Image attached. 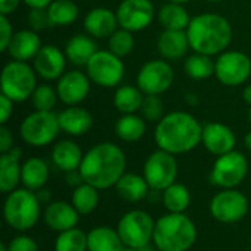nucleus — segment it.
I'll return each mask as SVG.
<instances>
[{
  "mask_svg": "<svg viewBox=\"0 0 251 251\" xmlns=\"http://www.w3.org/2000/svg\"><path fill=\"white\" fill-rule=\"evenodd\" d=\"M79 172L84 182L100 191L109 190L126 174V156L115 143H99L84 153Z\"/></svg>",
  "mask_w": 251,
  "mask_h": 251,
  "instance_id": "nucleus-1",
  "label": "nucleus"
},
{
  "mask_svg": "<svg viewBox=\"0 0 251 251\" xmlns=\"http://www.w3.org/2000/svg\"><path fill=\"white\" fill-rule=\"evenodd\" d=\"M203 126L188 112L166 113L154 129V141L160 150L179 156L193 151L201 143Z\"/></svg>",
  "mask_w": 251,
  "mask_h": 251,
  "instance_id": "nucleus-2",
  "label": "nucleus"
},
{
  "mask_svg": "<svg viewBox=\"0 0 251 251\" xmlns=\"http://www.w3.org/2000/svg\"><path fill=\"white\" fill-rule=\"evenodd\" d=\"M187 35L190 47L196 53L219 56L229 47L234 29L225 16L218 13H201L191 18Z\"/></svg>",
  "mask_w": 251,
  "mask_h": 251,
  "instance_id": "nucleus-3",
  "label": "nucleus"
},
{
  "mask_svg": "<svg viewBox=\"0 0 251 251\" xmlns=\"http://www.w3.org/2000/svg\"><path fill=\"white\" fill-rule=\"evenodd\" d=\"M199 237L196 224L185 213H166L156 221L153 244L160 251H188Z\"/></svg>",
  "mask_w": 251,
  "mask_h": 251,
  "instance_id": "nucleus-4",
  "label": "nucleus"
},
{
  "mask_svg": "<svg viewBox=\"0 0 251 251\" xmlns=\"http://www.w3.org/2000/svg\"><path fill=\"white\" fill-rule=\"evenodd\" d=\"M41 203L35 194L25 187L9 193L3 203V219L6 225L22 234L32 229L43 218Z\"/></svg>",
  "mask_w": 251,
  "mask_h": 251,
  "instance_id": "nucleus-5",
  "label": "nucleus"
},
{
  "mask_svg": "<svg viewBox=\"0 0 251 251\" xmlns=\"http://www.w3.org/2000/svg\"><path fill=\"white\" fill-rule=\"evenodd\" d=\"M37 85V72L28 62L10 60L4 65L0 75L1 94L7 96L15 103L31 99Z\"/></svg>",
  "mask_w": 251,
  "mask_h": 251,
  "instance_id": "nucleus-6",
  "label": "nucleus"
},
{
  "mask_svg": "<svg viewBox=\"0 0 251 251\" xmlns=\"http://www.w3.org/2000/svg\"><path fill=\"white\" fill-rule=\"evenodd\" d=\"M60 132L59 116L54 112L34 110L19 125V135L28 146L46 147L51 144Z\"/></svg>",
  "mask_w": 251,
  "mask_h": 251,
  "instance_id": "nucleus-7",
  "label": "nucleus"
},
{
  "mask_svg": "<svg viewBox=\"0 0 251 251\" xmlns=\"http://www.w3.org/2000/svg\"><path fill=\"white\" fill-rule=\"evenodd\" d=\"M156 221L146 210H129L118 222V234L125 247L143 249L153 241Z\"/></svg>",
  "mask_w": 251,
  "mask_h": 251,
  "instance_id": "nucleus-8",
  "label": "nucleus"
},
{
  "mask_svg": "<svg viewBox=\"0 0 251 251\" xmlns=\"http://www.w3.org/2000/svg\"><path fill=\"white\" fill-rule=\"evenodd\" d=\"M249 174V160L244 153L232 150L226 154L216 157L212 171L210 182L221 190L237 188L244 182Z\"/></svg>",
  "mask_w": 251,
  "mask_h": 251,
  "instance_id": "nucleus-9",
  "label": "nucleus"
},
{
  "mask_svg": "<svg viewBox=\"0 0 251 251\" xmlns=\"http://www.w3.org/2000/svg\"><path fill=\"white\" fill-rule=\"evenodd\" d=\"M143 176L146 178L151 191L162 193L168 187L176 182L178 178V162L176 156L165 150H154L144 163Z\"/></svg>",
  "mask_w": 251,
  "mask_h": 251,
  "instance_id": "nucleus-10",
  "label": "nucleus"
},
{
  "mask_svg": "<svg viewBox=\"0 0 251 251\" xmlns=\"http://www.w3.org/2000/svg\"><path fill=\"white\" fill-rule=\"evenodd\" d=\"M91 82L103 88L118 87L125 76V65L122 57L110 50H97L85 66Z\"/></svg>",
  "mask_w": 251,
  "mask_h": 251,
  "instance_id": "nucleus-11",
  "label": "nucleus"
},
{
  "mask_svg": "<svg viewBox=\"0 0 251 251\" xmlns=\"http://www.w3.org/2000/svg\"><path fill=\"white\" fill-rule=\"evenodd\" d=\"M249 199L237 188L221 190L210 200V215L215 221L232 225L241 222L249 213Z\"/></svg>",
  "mask_w": 251,
  "mask_h": 251,
  "instance_id": "nucleus-12",
  "label": "nucleus"
},
{
  "mask_svg": "<svg viewBox=\"0 0 251 251\" xmlns=\"http://www.w3.org/2000/svg\"><path fill=\"white\" fill-rule=\"evenodd\" d=\"M251 75V59L240 50H225L215 60V76L222 85H243Z\"/></svg>",
  "mask_w": 251,
  "mask_h": 251,
  "instance_id": "nucleus-13",
  "label": "nucleus"
},
{
  "mask_svg": "<svg viewBox=\"0 0 251 251\" xmlns=\"http://www.w3.org/2000/svg\"><path fill=\"white\" fill-rule=\"evenodd\" d=\"M174 69L165 59H154L144 63L137 74V87L146 96H160L174 82Z\"/></svg>",
  "mask_w": 251,
  "mask_h": 251,
  "instance_id": "nucleus-14",
  "label": "nucleus"
},
{
  "mask_svg": "<svg viewBox=\"0 0 251 251\" xmlns=\"http://www.w3.org/2000/svg\"><path fill=\"white\" fill-rule=\"evenodd\" d=\"M116 16L121 28L138 32L150 26L156 10L151 0H122L116 9Z\"/></svg>",
  "mask_w": 251,
  "mask_h": 251,
  "instance_id": "nucleus-15",
  "label": "nucleus"
},
{
  "mask_svg": "<svg viewBox=\"0 0 251 251\" xmlns=\"http://www.w3.org/2000/svg\"><path fill=\"white\" fill-rule=\"evenodd\" d=\"M59 100L66 106L81 104L90 94L91 79L82 71H66L56 84Z\"/></svg>",
  "mask_w": 251,
  "mask_h": 251,
  "instance_id": "nucleus-16",
  "label": "nucleus"
},
{
  "mask_svg": "<svg viewBox=\"0 0 251 251\" xmlns=\"http://www.w3.org/2000/svg\"><path fill=\"white\" fill-rule=\"evenodd\" d=\"M66 54L54 44H43L32 60V66L44 81H57L66 71Z\"/></svg>",
  "mask_w": 251,
  "mask_h": 251,
  "instance_id": "nucleus-17",
  "label": "nucleus"
},
{
  "mask_svg": "<svg viewBox=\"0 0 251 251\" xmlns=\"http://www.w3.org/2000/svg\"><path fill=\"white\" fill-rule=\"evenodd\" d=\"M201 144L209 153L219 157L235 150L237 137L228 125L221 122H210L203 126Z\"/></svg>",
  "mask_w": 251,
  "mask_h": 251,
  "instance_id": "nucleus-18",
  "label": "nucleus"
},
{
  "mask_svg": "<svg viewBox=\"0 0 251 251\" xmlns=\"http://www.w3.org/2000/svg\"><path fill=\"white\" fill-rule=\"evenodd\" d=\"M79 216L81 215L76 212L74 204L69 201H63V200L49 203L43 212L44 224L57 234L76 228L79 222Z\"/></svg>",
  "mask_w": 251,
  "mask_h": 251,
  "instance_id": "nucleus-19",
  "label": "nucleus"
},
{
  "mask_svg": "<svg viewBox=\"0 0 251 251\" xmlns=\"http://www.w3.org/2000/svg\"><path fill=\"white\" fill-rule=\"evenodd\" d=\"M118 26L116 12L107 7H94L84 18V28L93 38H109Z\"/></svg>",
  "mask_w": 251,
  "mask_h": 251,
  "instance_id": "nucleus-20",
  "label": "nucleus"
},
{
  "mask_svg": "<svg viewBox=\"0 0 251 251\" xmlns=\"http://www.w3.org/2000/svg\"><path fill=\"white\" fill-rule=\"evenodd\" d=\"M22 150L13 147L0 156V191L9 194L18 188L22 181Z\"/></svg>",
  "mask_w": 251,
  "mask_h": 251,
  "instance_id": "nucleus-21",
  "label": "nucleus"
},
{
  "mask_svg": "<svg viewBox=\"0 0 251 251\" xmlns=\"http://www.w3.org/2000/svg\"><path fill=\"white\" fill-rule=\"evenodd\" d=\"M190 47L187 29H163L157 38V50L165 60H179L187 57Z\"/></svg>",
  "mask_w": 251,
  "mask_h": 251,
  "instance_id": "nucleus-22",
  "label": "nucleus"
},
{
  "mask_svg": "<svg viewBox=\"0 0 251 251\" xmlns=\"http://www.w3.org/2000/svg\"><path fill=\"white\" fill-rule=\"evenodd\" d=\"M41 47V38L34 29H19L13 34L6 53L12 57V60L28 62L34 60Z\"/></svg>",
  "mask_w": 251,
  "mask_h": 251,
  "instance_id": "nucleus-23",
  "label": "nucleus"
},
{
  "mask_svg": "<svg viewBox=\"0 0 251 251\" xmlns=\"http://www.w3.org/2000/svg\"><path fill=\"white\" fill-rule=\"evenodd\" d=\"M57 116L60 131L71 137H81L87 134L94 125L93 115L81 106H68L66 109L59 112Z\"/></svg>",
  "mask_w": 251,
  "mask_h": 251,
  "instance_id": "nucleus-24",
  "label": "nucleus"
},
{
  "mask_svg": "<svg viewBox=\"0 0 251 251\" xmlns=\"http://www.w3.org/2000/svg\"><path fill=\"white\" fill-rule=\"evenodd\" d=\"M84 159V153L78 143L72 140H60L51 149V162L62 172L78 171L81 162Z\"/></svg>",
  "mask_w": 251,
  "mask_h": 251,
  "instance_id": "nucleus-25",
  "label": "nucleus"
},
{
  "mask_svg": "<svg viewBox=\"0 0 251 251\" xmlns=\"http://www.w3.org/2000/svg\"><path fill=\"white\" fill-rule=\"evenodd\" d=\"M119 197L128 203H140L150 194V187L143 175L126 172L115 185Z\"/></svg>",
  "mask_w": 251,
  "mask_h": 251,
  "instance_id": "nucleus-26",
  "label": "nucleus"
},
{
  "mask_svg": "<svg viewBox=\"0 0 251 251\" xmlns=\"http://www.w3.org/2000/svg\"><path fill=\"white\" fill-rule=\"evenodd\" d=\"M97 51V44L91 35L76 34L68 40L65 46V54L68 62L75 66H87L90 59Z\"/></svg>",
  "mask_w": 251,
  "mask_h": 251,
  "instance_id": "nucleus-27",
  "label": "nucleus"
},
{
  "mask_svg": "<svg viewBox=\"0 0 251 251\" xmlns=\"http://www.w3.org/2000/svg\"><path fill=\"white\" fill-rule=\"evenodd\" d=\"M50 176V169L49 165L44 159L41 157H28L22 163V181L21 184L31 190V191H38L44 188Z\"/></svg>",
  "mask_w": 251,
  "mask_h": 251,
  "instance_id": "nucleus-28",
  "label": "nucleus"
},
{
  "mask_svg": "<svg viewBox=\"0 0 251 251\" xmlns=\"http://www.w3.org/2000/svg\"><path fill=\"white\" fill-rule=\"evenodd\" d=\"M88 251H122L125 249L118 229L110 226H96L87 232Z\"/></svg>",
  "mask_w": 251,
  "mask_h": 251,
  "instance_id": "nucleus-29",
  "label": "nucleus"
},
{
  "mask_svg": "<svg viewBox=\"0 0 251 251\" xmlns=\"http://www.w3.org/2000/svg\"><path fill=\"white\" fill-rule=\"evenodd\" d=\"M147 131L146 119L137 113L122 115L115 124V132L119 140L125 143H137L140 141Z\"/></svg>",
  "mask_w": 251,
  "mask_h": 251,
  "instance_id": "nucleus-30",
  "label": "nucleus"
},
{
  "mask_svg": "<svg viewBox=\"0 0 251 251\" xmlns=\"http://www.w3.org/2000/svg\"><path fill=\"white\" fill-rule=\"evenodd\" d=\"M146 94L137 85H121L113 94V106L122 115L137 113L141 110Z\"/></svg>",
  "mask_w": 251,
  "mask_h": 251,
  "instance_id": "nucleus-31",
  "label": "nucleus"
},
{
  "mask_svg": "<svg viewBox=\"0 0 251 251\" xmlns=\"http://www.w3.org/2000/svg\"><path fill=\"white\" fill-rule=\"evenodd\" d=\"M157 19L163 29H187L191 22V18L184 4L172 1L160 7L157 12Z\"/></svg>",
  "mask_w": 251,
  "mask_h": 251,
  "instance_id": "nucleus-32",
  "label": "nucleus"
},
{
  "mask_svg": "<svg viewBox=\"0 0 251 251\" xmlns=\"http://www.w3.org/2000/svg\"><path fill=\"white\" fill-rule=\"evenodd\" d=\"M162 203L169 213H185L191 204V193L187 185L175 182L162 191Z\"/></svg>",
  "mask_w": 251,
  "mask_h": 251,
  "instance_id": "nucleus-33",
  "label": "nucleus"
},
{
  "mask_svg": "<svg viewBox=\"0 0 251 251\" xmlns=\"http://www.w3.org/2000/svg\"><path fill=\"white\" fill-rule=\"evenodd\" d=\"M99 191L100 190H97L96 187H93V185H90L87 182H84L79 187L74 188L71 203L74 204V207L76 209V212L81 216L90 215L97 209V206L100 203Z\"/></svg>",
  "mask_w": 251,
  "mask_h": 251,
  "instance_id": "nucleus-34",
  "label": "nucleus"
},
{
  "mask_svg": "<svg viewBox=\"0 0 251 251\" xmlns=\"http://www.w3.org/2000/svg\"><path fill=\"white\" fill-rule=\"evenodd\" d=\"M184 71L190 78L203 81L215 75V60L212 59V56L194 51L193 54L185 57Z\"/></svg>",
  "mask_w": 251,
  "mask_h": 251,
  "instance_id": "nucleus-35",
  "label": "nucleus"
},
{
  "mask_svg": "<svg viewBox=\"0 0 251 251\" xmlns=\"http://www.w3.org/2000/svg\"><path fill=\"white\" fill-rule=\"evenodd\" d=\"M47 12L53 26L72 25L79 16V9L72 0H53V3L47 7Z\"/></svg>",
  "mask_w": 251,
  "mask_h": 251,
  "instance_id": "nucleus-36",
  "label": "nucleus"
},
{
  "mask_svg": "<svg viewBox=\"0 0 251 251\" xmlns=\"http://www.w3.org/2000/svg\"><path fill=\"white\" fill-rule=\"evenodd\" d=\"M54 251H88V238L87 232L82 229L72 228L63 232H59L54 240Z\"/></svg>",
  "mask_w": 251,
  "mask_h": 251,
  "instance_id": "nucleus-37",
  "label": "nucleus"
},
{
  "mask_svg": "<svg viewBox=\"0 0 251 251\" xmlns=\"http://www.w3.org/2000/svg\"><path fill=\"white\" fill-rule=\"evenodd\" d=\"M134 32L125 29V28H118L107 40H109V50L115 53L119 57L128 56L134 47H135V40H134Z\"/></svg>",
  "mask_w": 251,
  "mask_h": 251,
  "instance_id": "nucleus-38",
  "label": "nucleus"
},
{
  "mask_svg": "<svg viewBox=\"0 0 251 251\" xmlns=\"http://www.w3.org/2000/svg\"><path fill=\"white\" fill-rule=\"evenodd\" d=\"M57 100H59L57 90L53 88L50 84L37 85L34 94L31 96V101H32V106H34L35 110L53 112Z\"/></svg>",
  "mask_w": 251,
  "mask_h": 251,
  "instance_id": "nucleus-39",
  "label": "nucleus"
},
{
  "mask_svg": "<svg viewBox=\"0 0 251 251\" xmlns=\"http://www.w3.org/2000/svg\"><path fill=\"white\" fill-rule=\"evenodd\" d=\"M141 116L146 122H159L165 116V106L160 96H146L141 106Z\"/></svg>",
  "mask_w": 251,
  "mask_h": 251,
  "instance_id": "nucleus-40",
  "label": "nucleus"
},
{
  "mask_svg": "<svg viewBox=\"0 0 251 251\" xmlns=\"http://www.w3.org/2000/svg\"><path fill=\"white\" fill-rule=\"evenodd\" d=\"M26 21H28L29 28L34 29L35 32L53 26L47 9H29L28 16H26Z\"/></svg>",
  "mask_w": 251,
  "mask_h": 251,
  "instance_id": "nucleus-41",
  "label": "nucleus"
},
{
  "mask_svg": "<svg viewBox=\"0 0 251 251\" xmlns=\"http://www.w3.org/2000/svg\"><path fill=\"white\" fill-rule=\"evenodd\" d=\"M7 251H38V244L32 237L22 232L7 243Z\"/></svg>",
  "mask_w": 251,
  "mask_h": 251,
  "instance_id": "nucleus-42",
  "label": "nucleus"
},
{
  "mask_svg": "<svg viewBox=\"0 0 251 251\" xmlns=\"http://www.w3.org/2000/svg\"><path fill=\"white\" fill-rule=\"evenodd\" d=\"M13 28L6 15H0V51H6L12 37H13Z\"/></svg>",
  "mask_w": 251,
  "mask_h": 251,
  "instance_id": "nucleus-43",
  "label": "nucleus"
},
{
  "mask_svg": "<svg viewBox=\"0 0 251 251\" xmlns=\"http://www.w3.org/2000/svg\"><path fill=\"white\" fill-rule=\"evenodd\" d=\"M13 100H10L7 96L0 94V124L6 125V122L10 119L13 113Z\"/></svg>",
  "mask_w": 251,
  "mask_h": 251,
  "instance_id": "nucleus-44",
  "label": "nucleus"
},
{
  "mask_svg": "<svg viewBox=\"0 0 251 251\" xmlns=\"http://www.w3.org/2000/svg\"><path fill=\"white\" fill-rule=\"evenodd\" d=\"M13 149V135L9 131V128H6V125L0 126V153H7L9 150Z\"/></svg>",
  "mask_w": 251,
  "mask_h": 251,
  "instance_id": "nucleus-45",
  "label": "nucleus"
},
{
  "mask_svg": "<svg viewBox=\"0 0 251 251\" xmlns=\"http://www.w3.org/2000/svg\"><path fill=\"white\" fill-rule=\"evenodd\" d=\"M65 181H66V184H68L69 187H74V188H76V187H79L81 184H84V179H82V175H81L79 169H78V171L66 172V174H65Z\"/></svg>",
  "mask_w": 251,
  "mask_h": 251,
  "instance_id": "nucleus-46",
  "label": "nucleus"
},
{
  "mask_svg": "<svg viewBox=\"0 0 251 251\" xmlns=\"http://www.w3.org/2000/svg\"><path fill=\"white\" fill-rule=\"evenodd\" d=\"M22 0H0V15H12Z\"/></svg>",
  "mask_w": 251,
  "mask_h": 251,
  "instance_id": "nucleus-47",
  "label": "nucleus"
},
{
  "mask_svg": "<svg viewBox=\"0 0 251 251\" xmlns=\"http://www.w3.org/2000/svg\"><path fill=\"white\" fill-rule=\"evenodd\" d=\"M29 9H47L53 0H22Z\"/></svg>",
  "mask_w": 251,
  "mask_h": 251,
  "instance_id": "nucleus-48",
  "label": "nucleus"
},
{
  "mask_svg": "<svg viewBox=\"0 0 251 251\" xmlns=\"http://www.w3.org/2000/svg\"><path fill=\"white\" fill-rule=\"evenodd\" d=\"M35 194H37V197H38V200H40V203H41L43 206L51 203V201H50V191H49V190L41 188V190L35 191Z\"/></svg>",
  "mask_w": 251,
  "mask_h": 251,
  "instance_id": "nucleus-49",
  "label": "nucleus"
},
{
  "mask_svg": "<svg viewBox=\"0 0 251 251\" xmlns=\"http://www.w3.org/2000/svg\"><path fill=\"white\" fill-rule=\"evenodd\" d=\"M185 101H187L188 104L194 106V104L199 103V97H197L196 93H187V94H185Z\"/></svg>",
  "mask_w": 251,
  "mask_h": 251,
  "instance_id": "nucleus-50",
  "label": "nucleus"
},
{
  "mask_svg": "<svg viewBox=\"0 0 251 251\" xmlns=\"http://www.w3.org/2000/svg\"><path fill=\"white\" fill-rule=\"evenodd\" d=\"M243 99H244L246 103H249L251 106V84H249V85L244 88V91H243Z\"/></svg>",
  "mask_w": 251,
  "mask_h": 251,
  "instance_id": "nucleus-51",
  "label": "nucleus"
},
{
  "mask_svg": "<svg viewBox=\"0 0 251 251\" xmlns=\"http://www.w3.org/2000/svg\"><path fill=\"white\" fill-rule=\"evenodd\" d=\"M244 147L247 149V151L251 154V131L247 132L246 137H244Z\"/></svg>",
  "mask_w": 251,
  "mask_h": 251,
  "instance_id": "nucleus-52",
  "label": "nucleus"
},
{
  "mask_svg": "<svg viewBox=\"0 0 251 251\" xmlns=\"http://www.w3.org/2000/svg\"><path fill=\"white\" fill-rule=\"evenodd\" d=\"M169 1H172V3H179V4H185V3H188L190 0H169Z\"/></svg>",
  "mask_w": 251,
  "mask_h": 251,
  "instance_id": "nucleus-53",
  "label": "nucleus"
},
{
  "mask_svg": "<svg viewBox=\"0 0 251 251\" xmlns=\"http://www.w3.org/2000/svg\"><path fill=\"white\" fill-rule=\"evenodd\" d=\"M0 251H7V244L6 243H0Z\"/></svg>",
  "mask_w": 251,
  "mask_h": 251,
  "instance_id": "nucleus-54",
  "label": "nucleus"
},
{
  "mask_svg": "<svg viewBox=\"0 0 251 251\" xmlns=\"http://www.w3.org/2000/svg\"><path fill=\"white\" fill-rule=\"evenodd\" d=\"M122 251H140L138 249H131V247H125Z\"/></svg>",
  "mask_w": 251,
  "mask_h": 251,
  "instance_id": "nucleus-55",
  "label": "nucleus"
},
{
  "mask_svg": "<svg viewBox=\"0 0 251 251\" xmlns=\"http://www.w3.org/2000/svg\"><path fill=\"white\" fill-rule=\"evenodd\" d=\"M206 1H212V3H219V1H224V0H206Z\"/></svg>",
  "mask_w": 251,
  "mask_h": 251,
  "instance_id": "nucleus-56",
  "label": "nucleus"
},
{
  "mask_svg": "<svg viewBox=\"0 0 251 251\" xmlns=\"http://www.w3.org/2000/svg\"><path fill=\"white\" fill-rule=\"evenodd\" d=\"M249 121H250V124H251V106H250V109H249Z\"/></svg>",
  "mask_w": 251,
  "mask_h": 251,
  "instance_id": "nucleus-57",
  "label": "nucleus"
},
{
  "mask_svg": "<svg viewBox=\"0 0 251 251\" xmlns=\"http://www.w3.org/2000/svg\"><path fill=\"white\" fill-rule=\"evenodd\" d=\"M154 251H160V250H157V249H156V250H154Z\"/></svg>",
  "mask_w": 251,
  "mask_h": 251,
  "instance_id": "nucleus-58",
  "label": "nucleus"
}]
</instances>
